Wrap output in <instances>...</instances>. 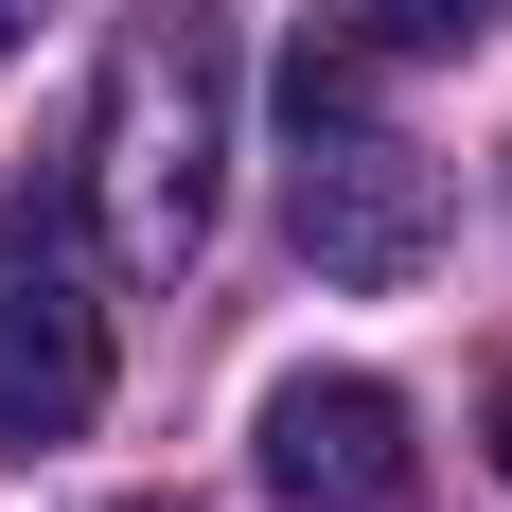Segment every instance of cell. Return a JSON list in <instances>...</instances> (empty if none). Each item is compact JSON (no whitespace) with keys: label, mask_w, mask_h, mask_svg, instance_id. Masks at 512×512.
Returning a JSON list of instances; mask_svg holds the SVG:
<instances>
[{"label":"cell","mask_w":512,"mask_h":512,"mask_svg":"<svg viewBox=\"0 0 512 512\" xmlns=\"http://www.w3.org/2000/svg\"><path fill=\"white\" fill-rule=\"evenodd\" d=\"M36 18H53V0H0V53H18V36H36Z\"/></svg>","instance_id":"6"},{"label":"cell","mask_w":512,"mask_h":512,"mask_svg":"<svg viewBox=\"0 0 512 512\" xmlns=\"http://www.w3.org/2000/svg\"><path fill=\"white\" fill-rule=\"evenodd\" d=\"M283 230H301V265L354 283V301H389V283L442 265V159L389 142V124L354 106V53L336 36L283 71Z\"/></svg>","instance_id":"2"},{"label":"cell","mask_w":512,"mask_h":512,"mask_svg":"<svg viewBox=\"0 0 512 512\" xmlns=\"http://www.w3.org/2000/svg\"><path fill=\"white\" fill-rule=\"evenodd\" d=\"M495 477H512V371H495Z\"/></svg>","instance_id":"7"},{"label":"cell","mask_w":512,"mask_h":512,"mask_svg":"<svg viewBox=\"0 0 512 512\" xmlns=\"http://www.w3.org/2000/svg\"><path fill=\"white\" fill-rule=\"evenodd\" d=\"M106 424V301H89V195L53 159L18 195V283H0V442H89Z\"/></svg>","instance_id":"3"},{"label":"cell","mask_w":512,"mask_h":512,"mask_svg":"<svg viewBox=\"0 0 512 512\" xmlns=\"http://www.w3.org/2000/svg\"><path fill=\"white\" fill-rule=\"evenodd\" d=\"M212 159H230V18H142L89 89V142H71V195L106 212L124 283H177L212 248Z\"/></svg>","instance_id":"1"},{"label":"cell","mask_w":512,"mask_h":512,"mask_svg":"<svg viewBox=\"0 0 512 512\" xmlns=\"http://www.w3.org/2000/svg\"><path fill=\"white\" fill-rule=\"evenodd\" d=\"M265 495L283 512H407V407L371 371H283L265 389Z\"/></svg>","instance_id":"4"},{"label":"cell","mask_w":512,"mask_h":512,"mask_svg":"<svg viewBox=\"0 0 512 512\" xmlns=\"http://www.w3.org/2000/svg\"><path fill=\"white\" fill-rule=\"evenodd\" d=\"M318 36L336 53H477L495 0H318Z\"/></svg>","instance_id":"5"},{"label":"cell","mask_w":512,"mask_h":512,"mask_svg":"<svg viewBox=\"0 0 512 512\" xmlns=\"http://www.w3.org/2000/svg\"><path fill=\"white\" fill-rule=\"evenodd\" d=\"M142 512H177V495H142Z\"/></svg>","instance_id":"8"}]
</instances>
